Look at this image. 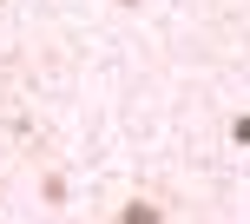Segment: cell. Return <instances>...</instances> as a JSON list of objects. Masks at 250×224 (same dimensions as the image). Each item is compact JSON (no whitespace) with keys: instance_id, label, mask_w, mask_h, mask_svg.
<instances>
[{"instance_id":"cell-1","label":"cell","mask_w":250,"mask_h":224,"mask_svg":"<svg viewBox=\"0 0 250 224\" xmlns=\"http://www.w3.org/2000/svg\"><path fill=\"white\" fill-rule=\"evenodd\" d=\"M119 224H165V204H151V198H125V204H119Z\"/></svg>"}]
</instances>
